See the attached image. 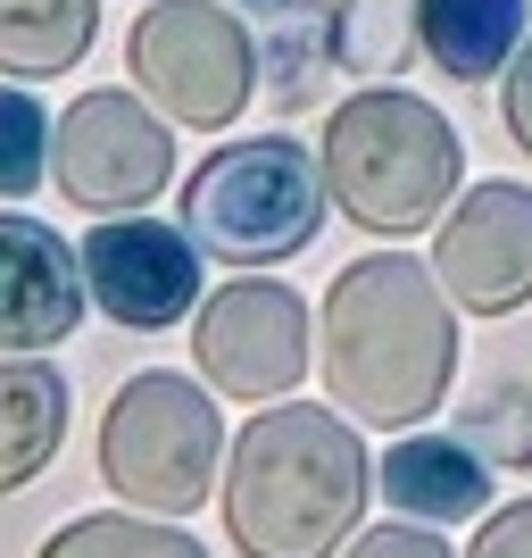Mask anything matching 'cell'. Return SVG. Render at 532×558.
Listing matches in <instances>:
<instances>
[{
	"label": "cell",
	"instance_id": "obj_1",
	"mask_svg": "<svg viewBox=\"0 0 532 558\" xmlns=\"http://www.w3.org/2000/svg\"><path fill=\"white\" fill-rule=\"evenodd\" d=\"M317 359L358 425L408 434L458 384V308L433 283V267H417L408 251H367L324 292Z\"/></svg>",
	"mask_w": 532,
	"mask_h": 558
},
{
	"label": "cell",
	"instance_id": "obj_2",
	"mask_svg": "<svg viewBox=\"0 0 532 558\" xmlns=\"http://www.w3.org/2000/svg\"><path fill=\"white\" fill-rule=\"evenodd\" d=\"M367 442L317 400H275L225 442V534L242 558H333L367 517Z\"/></svg>",
	"mask_w": 532,
	"mask_h": 558
},
{
	"label": "cell",
	"instance_id": "obj_3",
	"mask_svg": "<svg viewBox=\"0 0 532 558\" xmlns=\"http://www.w3.org/2000/svg\"><path fill=\"white\" fill-rule=\"evenodd\" d=\"M324 167V201L367 233H424L466 184V150L458 125L433 109V100L399 93V84H367L349 93L342 109L324 117L317 142Z\"/></svg>",
	"mask_w": 532,
	"mask_h": 558
},
{
	"label": "cell",
	"instance_id": "obj_4",
	"mask_svg": "<svg viewBox=\"0 0 532 558\" xmlns=\"http://www.w3.org/2000/svg\"><path fill=\"white\" fill-rule=\"evenodd\" d=\"M184 233L200 258L225 267H283L300 258L324 226V167L308 142L292 134H258V142H225L191 167L184 184Z\"/></svg>",
	"mask_w": 532,
	"mask_h": 558
},
{
	"label": "cell",
	"instance_id": "obj_5",
	"mask_svg": "<svg viewBox=\"0 0 532 558\" xmlns=\"http://www.w3.org/2000/svg\"><path fill=\"white\" fill-rule=\"evenodd\" d=\"M100 475L141 517H191L225 484V417L175 367H141L100 417Z\"/></svg>",
	"mask_w": 532,
	"mask_h": 558
},
{
	"label": "cell",
	"instance_id": "obj_6",
	"mask_svg": "<svg viewBox=\"0 0 532 558\" xmlns=\"http://www.w3.org/2000/svg\"><path fill=\"white\" fill-rule=\"evenodd\" d=\"M125 75L166 125L216 134L258 93V43L233 0H150L125 34Z\"/></svg>",
	"mask_w": 532,
	"mask_h": 558
},
{
	"label": "cell",
	"instance_id": "obj_7",
	"mask_svg": "<svg viewBox=\"0 0 532 558\" xmlns=\"http://www.w3.org/2000/svg\"><path fill=\"white\" fill-rule=\"evenodd\" d=\"M175 184V134L166 117L125 93H84L67 117H50V192H67L92 217H134Z\"/></svg>",
	"mask_w": 532,
	"mask_h": 558
},
{
	"label": "cell",
	"instance_id": "obj_8",
	"mask_svg": "<svg viewBox=\"0 0 532 558\" xmlns=\"http://www.w3.org/2000/svg\"><path fill=\"white\" fill-rule=\"evenodd\" d=\"M191 359H200V384L267 409V400H283L308 375V301L275 276L225 283L191 317Z\"/></svg>",
	"mask_w": 532,
	"mask_h": 558
},
{
	"label": "cell",
	"instance_id": "obj_9",
	"mask_svg": "<svg viewBox=\"0 0 532 558\" xmlns=\"http://www.w3.org/2000/svg\"><path fill=\"white\" fill-rule=\"evenodd\" d=\"M75 267H84V301L100 317H116L125 333H159L175 317L200 308V251H191L184 226H159V217H100L84 242H75Z\"/></svg>",
	"mask_w": 532,
	"mask_h": 558
},
{
	"label": "cell",
	"instance_id": "obj_10",
	"mask_svg": "<svg viewBox=\"0 0 532 558\" xmlns=\"http://www.w3.org/2000/svg\"><path fill=\"white\" fill-rule=\"evenodd\" d=\"M433 283L466 317H508L532 301V184H466L458 209H441Z\"/></svg>",
	"mask_w": 532,
	"mask_h": 558
},
{
	"label": "cell",
	"instance_id": "obj_11",
	"mask_svg": "<svg viewBox=\"0 0 532 558\" xmlns=\"http://www.w3.org/2000/svg\"><path fill=\"white\" fill-rule=\"evenodd\" d=\"M84 326V267L42 217L0 209V350H50Z\"/></svg>",
	"mask_w": 532,
	"mask_h": 558
},
{
	"label": "cell",
	"instance_id": "obj_12",
	"mask_svg": "<svg viewBox=\"0 0 532 558\" xmlns=\"http://www.w3.org/2000/svg\"><path fill=\"white\" fill-rule=\"evenodd\" d=\"M67 417H75L67 375L42 367L34 350H0V492H25L59 459Z\"/></svg>",
	"mask_w": 532,
	"mask_h": 558
},
{
	"label": "cell",
	"instance_id": "obj_13",
	"mask_svg": "<svg viewBox=\"0 0 532 558\" xmlns=\"http://www.w3.org/2000/svg\"><path fill=\"white\" fill-rule=\"evenodd\" d=\"M374 484L392 500V517H424V525H449V517H474L491 500V466L474 459L449 434H408L399 450L374 459Z\"/></svg>",
	"mask_w": 532,
	"mask_h": 558
},
{
	"label": "cell",
	"instance_id": "obj_14",
	"mask_svg": "<svg viewBox=\"0 0 532 558\" xmlns=\"http://www.w3.org/2000/svg\"><path fill=\"white\" fill-rule=\"evenodd\" d=\"M532 34L524 0H417V50L449 84H491Z\"/></svg>",
	"mask_w": 532,
	"mask_h": 558
},
{
	"label": "cell",
	"instance_id": "obj_15",
	"mask_svg": "<svg viewBox=\"0 0 532 558\" xmlns=\"http://www.w3.org/2000/svg\"><path fill=\"white\" fill-rule=\"evenodd\" d=\"M100 34V0H0V75H67Z\"/></svg>",
	"mask_w": 532,
	"mask_h": 558
},
{
	"label": "cell",
	"instance_id": "obj_16",
	"mask_svg": "<svg viewBox=\"0 0 532 558\" xmlns=\"http://www.w3.org/2000/svg\"><path fill=\"white\" fill-rule=\"evenodd\" d=\"M42 558H209V550H200L184 525H166V517L116 509V517H67V525L42 542Z\"/></svg>",
	"mask_w": 532,
	"mask_h": 558
},
{
	"label": "cell",
	"instance_id": "obj_17",
	"mask_svg": "<svg viewBox=\"0 0 532 558\" xmlns=\"http://www.w3.org/2000/svg\"><path fill=\"white\" fill-rule=\"evenodd\" d=\"M408 34H417V0H349L342 17H333V59L342 68H358V75H374V68H392V59H408Z\"/></svg>",
	"mask_w": 532,
	"mask_h": 558
},
{
	"label": "cell",
	"instance_id": "obj_18",
	"mask_svg": "<svg viewBox=\"0 0 532 558\" xmlns=\"http://www.w3.org/2000/svg\"><path fill=\"white\" fill-rule=\"evenodd\" d=\"M50 175V109L25 84H0V201H17Z\"/></svg>",
	"mask_w": 532,
	"mask_h": 558
},
{
	"label": "cell",
	"instance_id": "obj_19",
	"mask_svg": "<svg viewBox=\"0 0 532 558\" xmlns=\"http://www.w3.org/2000/svg\"><path fill=\"white\" fill-rule=\"evenodd\" d=\"M499 117H508V142L532 150V34L516 43V59L499 68Z\"/></svg>",
	"mask_w": 532,
	"mask_h": 558
},
{
	"label": "cell",
	"instance_id": "obj_20",
	"mask_svg": "<svg viewBox=\"0 0 532 558\" xmlns=\"http://www.w3.org/2000/svg\"><path fill=\"white\" fill-rule=\"evenodd\" d=\"M342 558H449V542H441L433 525H374V534H358Z\"/></svg>",
	"mask_w": 532,
	"mask_h": 558
},
{
	"label": "cell",
	"instance_id": "obj_21",
	"mask_svg": "<svg viewBox=\"0 0 532 558\" xmlns=\"http://www.w3.org/2000/svg\"><path fill=\"white\" fill-rule=\"evenodd\" d=\"M466 558H532V500H516V509L483 517V534L466 542Z\"/></svg>",
	"mask_w": 532,
	"mask_h": 558
}]
</instances>
